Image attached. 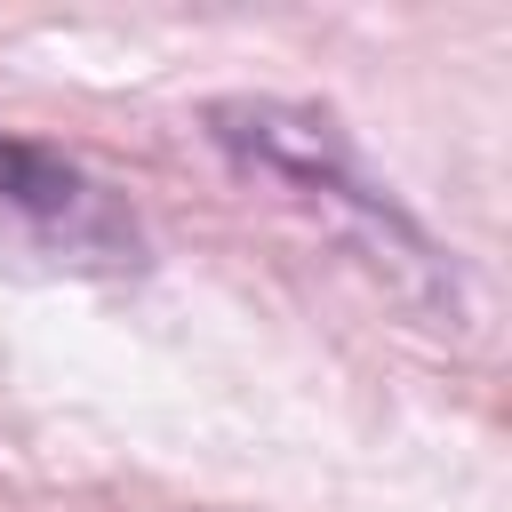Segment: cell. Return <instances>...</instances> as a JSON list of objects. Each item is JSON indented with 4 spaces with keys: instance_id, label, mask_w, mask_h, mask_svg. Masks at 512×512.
Returning <instances> with one entry per match:
<instances>
[{
    "instance_id": "6da1fadb",
    "label": "cell",
    "mask_w": 512,
    "mask_h": 512,
    "mask_svg": "<svg viewBox=\"0 0 512 512\" xmlns=\"http://www.w3.org/2000/svg\"><path fill=\"white\" fill-rule=\"evenodd\" d=\"M208 128H216V144H224L248 176H272V184L304 192L312 208H328L336 224H360V240L376 248V264H400V272L440 280L432 240H424V232H416V224H408V216H400V208L352 168L336 120L296 112V104H216Z\"/></svg>"
},
{
    "instance_id": "7a4b0ae2",
    "label": "cell",
    "mask_w": 512,
    "mask_h": 512,
    "mask_svg": "<svg viewBox=\"0 0 512 512\" xmlns=\"http://www.w3.org/2000/svg\"><path fill=\"white\" fill-rule=\"evenodd\" d=\"M0 232H16L32 248H64L80 264H128L136 256L128 208L104 184H88L64 152L16 144V136H0Z\"/></svg>"
}]
</instances>
